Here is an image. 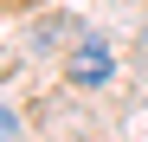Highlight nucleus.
<instances>
[{"instance_id":"obj_1","label":"nucleus","mask_w":148,"mask_h":142,"mask_svg":"<svg viewBox=\"0 0 148 142\" xmlns=\"http://www.w3.org/2000/svg\"><path fill=\"white\" fill-rule=\"evenodd\" d=\"M64 71H71V84H110L116 78V52L103 39H77L71 58H64Z\"/></svg>"},{"instance_id":"obj_2","label":"nucleus","mask_w":148,"mask_h":142,"mask_svg":"<svg viewBox=\"0 0 148 142\" xmlns=\"http://www.w3.org/2000/svg\"><path fill=\"white\" fill-rule=\"evenodd\" d=\"M13 136H19V116H13L7 103H0V142H13Z\"/></svg>"}]
</instances>
